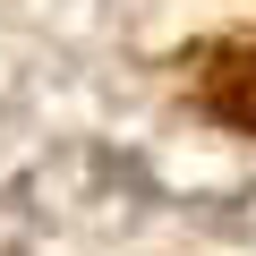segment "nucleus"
<instances>
[{
	"label": "nucleus",
	"instance_id": "nucleus-1",
	"mask_svg": "<svg viewBox=\"0 0 256 256\" xmlns=\"http://www.w3.org/2000/svg\"><path fill=\"white\" fill-rule=\"evenodd\" d=\"M205 94H214V111H222V120L256 128V52H230V60L214 68V86H205Z\"/></svg>",
	"mask_w": 256,
	"mask_h": 256
}]
</instances>
